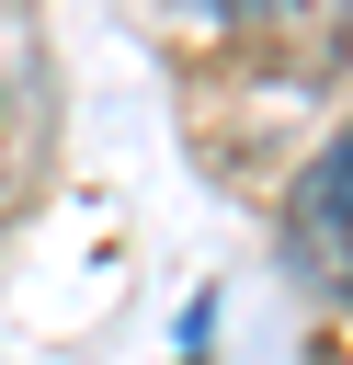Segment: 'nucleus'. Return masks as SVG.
Returning a JSON list of instances; mask_svg holds the SVG:
<instances>
[{
  "mask_svg": "<svg viewBox=\"0 0 353 365\" xmlns=\"http://www.w3.org/2000/svg\"><path fill=\"white\" fill-rule=\"evenodd\" d=\"M285 240H296V262L353 308V125L307 160V182H296V217H285Z\"/></svg>",
  "mask_w": 353,
  "mask_h": 365,
  "instance_id": "obj_1",
  "label": "nucleus"
},
{
  "mask_svg": "<svg viewBox=\"0 0 353 365\" xmlns=\"http://www.w3.org/2000/svg\"><path fill=\"white\" fill-rule=\"evenodd\" d=\"M194 11H262V0H194Z\"/></svg>",
  "mask_w": 353,
  "mask_h": 365,
  "instance_id": "obj_2",
  "label": "nucleus"
}]
</instances>
